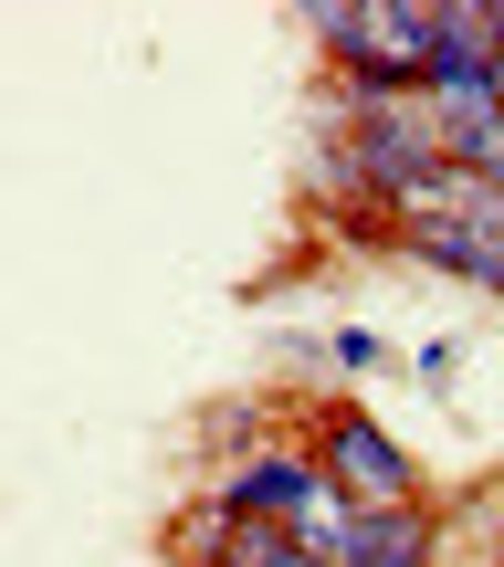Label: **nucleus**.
<instances>
[{
	"label": "nucleus",
	"instance_id": "nucleus-4",
	"mask_svg": "<svg viewBox=\"0 0 504 567\" xmlns=\"http://www.w3.org/2000/svg\"><path fill=\"white\" fill-rule=\"evenodd\" d=\"M326 494V463H305V452H263L222 484V515L232 526H305V505Z\"/></svg>",
	"mask_w": 504,
	"mask_h": 567
},
{
	"label": "nucleus",
	"instance_id": "nucleus-2",
	"mask_svg": "<svg viewBox=\"0 0 504 567\" xmlns=\"http://www.w3.org/2000/svg\"><path fill=\"white\" fill-rule=\"evenodd\" d=\"M400 221H410V252H421V264L473 274V284H494V295H504V200H494L484 179L452 168V179H431Z\"/></svg>",
	"mask_w": 504,
	"mask_h": 567
},
{
	"label": "nucleus",
	"instance_id": "nucleus-7",
	"mask_svg": "<svg viewBox=\"0 0 504 567\" xmlns=\"http://www.w3.org/2000/svg\"><path fill=\"white\" fill-rule=\"evenodd\" d=\"M494 105H504V74H494Z\"/></svg>",
	"mask_w": 504,
	"mask_h": 567
},
{
	"label": "nucleus",
	"instance_id": "nucleus-6",
	"mask_svg": "<svg viewBox=\"0 0 504 567\" xmlns=\"http://www.w3.org/2000/svg\"><path fill=\"white\" fill-rule=\"evenodd\" d=\"M326 358H337V368H368V358H379V337H368V326H337V337H326Z\"/></svg>",
	"mask_w": 504,
	"mask_h": 567
},
{
	"label": "nucleus",
	"instance_id": "nucleus-5",
	"mask_svg": "<svg viewBox=\"0 0 504 567\" xmlns=\"http://www.w3.org/2000/svg\"><path fill=\"white\" fill-rule=\"evenodd\" d=\"M222 567H326L295 526H232L222 536Z\"/></svg>",
	"mask_w": 504,
	"mask_h": 567
},
{
	"label": "nucleus",
	"instance_id": "nucleus-3",
	"mask_svg": "<svg viewBox=\"0 0 504 567\" xmlns=\"http://www.w3.org/2000/svg\"><path fill=\"white\" fill-rule=\"evenodd\" d=\"M326 484L347 494V505H421V473H410V452L389 442L379 421H368V410H337V421H326Z\"/></svg>",
	"mask_w": 504,
	"mask_h": 567
},
{
	"label": "nucleus",
	"instance_id": "nucleus-1",
	"mask_svg": "<svg viewBox=\"0 0 504 567\" xmlns=\"http://www.w3.org/2000/svg\"><path fill=\"white\" fill-rule=\"evenodd\" d=\"M316 42L347 53V84H379V95H421L431 84V11L410 0H316Z\"/></svg>",
	"mask_w": 504,
	"mask_h": 567
}]
</instances>
